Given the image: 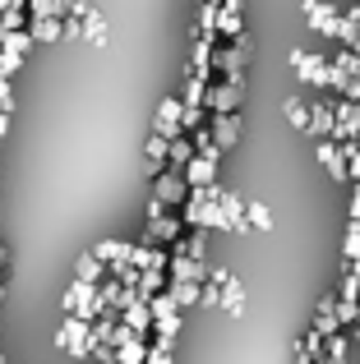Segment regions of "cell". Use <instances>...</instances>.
<instances>
[{"label": "cell", "mask_w": 360, "mask_h": 364, "mask_svg": "<svg viewBox=\"0 0 360 364\" xmlns=\"http://www.w3.org/2000/svg\"><path fill=\"white\" fill-rule=\"evenodd\" d=\"M60 304H65V314H79V318H97L102 309H107V304H102V291L92 282H79V277H74L70 286H65V295H60Z\"/></svg>", "instance_id": "1"}, {"label": "cell", "mask_w": 360, "mask_h": 364, "mask_svg": "<svg viewBox=\"0 0 360 364\" xmlns=\"http://www.w3.org/2000/svg\"><path fill=\"white\" fill-rule=\"evenodd\" d=\"M88 318H79V314H65V323L55 328V350H65V355H88Z\"/></svg>", "instance_id": "2"}, {"label": "cell", "mask_w": 360, "mask_h": 364, "mask_svg": "<svg viewBox=\"0 0 360 364\" xmlns=\"http://www.w3.org/2000/svg\"><path fill=\"white\" fill-rule=\"evenodd\" d=\"M245 65H250V51H245V42L213 46V70L222 74L226 83H245Z\"/></svg>", "instance_id": "3"}, {"label": "cell", "mask_w": 360, "mask_h": 364, "mask_svg": "<svg viewBox=\"0 0 360 364\" xmlns=\"http://www.w3.org/2000/svg\"><path fill=\"white\" fill-rule=\"evenodd\" d=\"M291 70H296V79L309 83V88H328L333 65H328L324 55H314V51H291Z\"/></svg>", "instance_id": "4"}, {"label": "cell", "mask_w": 360, "mask_h": 364, "mask_svg": "<svg viewBox=\"0 0 360 364\" xmlns=\"http://www.w3.org/2000/svg\"><path fill=\"white\" fill-rule=\"evenodd\" d=\"M240 88L245 83H208V92H203V107L213 111V116H231V111H240Z\"/></svg>", "instance_id": "5"}, {"label": "cell", "mask_w": 360, "mask_h": 364, "mask_svg": "<svg viewBox=\"0 0 360 364\" xmlns=\"http://www.w3.org/2000/svg\"><path fill=\"white\" fill-rule=\"evenodd\" d=\"M300 14H305L309 33H324V37H333L337 23H342V14L333 5H324V0H300Z\"/></svg>", "instance_id": "6"}, {"label": "cell", "mask_w": 360, "mask_h": 364, "mask_svg": "<svg viewBox=\"0 0 360 364\" xmlns=\"http://www.w3.org/2000/svg\"><path fill=\"white\" fill-rule=\"evenodd\" d=\"M153 194L162 198L166 208H180V203L189 198V180L180 176V171H171V166H166L162 176H153Z\"/></svg>", "instance_id": "7"}, {"label": "cell", "mask_w": 360, "mask_h": 364, "mask_svg": "<svg viewBox=\"0 0 360 364\" xmlns=\"http://www.w3.org/2000/svg\"><path fill=\"white\" fill-rule=\"evenodd\" d=\"M314 157H319V166L328 171V180H337V185H342V180H351L346 157H342V143H337V139H319L314 143Z\"/></svg>", "instance_id": "8"}, {"label": "cell", "mask_w": 360, "mask_h": 364, "mask_svg": "<svg viewBox=\"0 0 360 364\" xmlns=\"http://www.w3.org/2000/svg\"><path fill=\"white\" fill-rule=\"evenodd\" d=\"M309 139H337V116L333 102H309Z\"/></svg>", "instance_id": "9"}, {"label": "cell", "mask_w": 360, "mask_h": 364, "mask_svg": "<svg viewBox=\"0 0 360 364\" xmlns=\"http://www.w3.org/2000/svg\"><path fill=\"white\" fill-rule=\"evenodd\" d=\"M309 328H314L324 341L342 332V318H337V295H333V291H328L324 300H319V309H314V323H309Z\"/></svg>", "instance_id": "10"}, {"label": "cell", "mask_w": 360, "mask_h": 364, "mask_svg": "<svg viewBox=\"0 0 360 364\" xmlns=\"http://www.w3.org/2000/svg\"><path fill=\"white\" fill-rule=\"evenodd\" d=\"M120 318H125V328H134V337H148V332H153V304H148L144 295H134V300L120 309Z\"/></svg>", "instance_id": "11"}, {"label": "cell", "mask_w": 360, "mask_h": 364, "mask_svg": "<svg viewBox=\"0 0 360 364\" xmlns=\"http://www.w3.org/2000/svg\"><path fill=\"white\" fill-rule=\"evenodd\" d=\"M333 116H337V139H356V134H360V102L337 97L333 102Z\"/></svg>", "instance_id": "12"}, {"label": "cell", "mask_w": 360, "mask_h": 364, "mask_svg": "<svg viewBox=\"0 0 360 364\" xmlns=\"http://www.w3.org/2000/svg\"><path fill=\"white\" fill-rule=\"evenodd\" d=\"M166 277H171V282H208V263H198V258H185V254H171V263H166Z\"/></svg>", "instance_id": "13"}, {"label": "cell", "mask_w": 360, "mask_h": 364, "mask_svg": "<svg viewBox=\"0 0 360 364\" xmlns=\"http://www.w3.org/2000/svg\"><path fill=\"white\" fill-rule=\"evenodd\" d=\"M208 124H213V139H217V148L222 152H231L235 143H240V116H208Z\"/></svg>", "instance_id": "14"}, {"label": "cell", "mask_w": 360, "mask_h": 364, "mask_svg": "<svg viewBox=\"0 0 360 364\" xmlns=\"http://www.w3.org/2000/svg\"><path fill=\"white\" fill-rule=\"evenodd\" d=\"M166 152H171V139L166 134H148V143H144V161H148V176H162L166 171Z\"/></svg>", "instance_id": "15"}, {"label": "cell", "mask_w": 360, "mask_h": 364, "mask_svg": "<svg viewBox=\"0 0 360 364\" xmlns=\"http://www.w3.org/2000/svg\"><path fill=\"white\" fill-rule=\"evenodd\" d=\"M180 176L189 180V189L213 185V180H217V157H203V152H194V157H189V166L180 171Z\"/></svg>", "instance_id": "16"}, {"label": "cell", "mask_w": 360, "mask_h": 364, "mask_svg": "<svg viewBox=\"0 0 360 364\" xmlns=\"http://www.w3.org/2000/svg\"><path fill=\"white\" fill-rule=\"evenodd\" d=\"M180 107H185L180 97H166L162 107H157V120H153V129H157V134H166V139L185 134V129H180Z\"/></svg>", "instance_id": "17"}, {"label": "cell", "mask_w": 360, "mask_h": 364, "mask_svg": "<svg viewBox=\"0 0 360 364\" xmlns=\"http://www.w3.org/2000/svg\"><path fill=\"white\" fill-rule=\"evenodd\" d=\"M180 226H185V222H180V217H148V235H153V245H176L180 240Z\"/></svg>", "instance_id": "18"}, {"label": "cell", "mask_w": 360, "mask_h": 364, "mask_svg": "<svg viewBox=\"0 0 360 364\" xmlns=\"http://www.w3.org/2000/svg\"><path fill=\"white\" fill-rule=\"evenodd\" d=\"M28 33H33V42H65V18H37V14H28Z\"/></svg>", "instance_id": "19"}, {"label": "cell", "mask_w": 360, "mask_h": 364, "mask_svg": "<svg viewBox=\"0 0 360 364\" xmlns=\"http://www.w3.org/2000/svg\"><path fill=\"white\" fill-rule=\"evenodd\" d=\"M97 291H102V304H107V309H125V304L134 300V291H129L120 277H111V282H97Z\"/></svg>", "instance_id": "20"}, {"label": "cell", "mask_w": 360, "mask_h": 364, "mask_svg": "<svg viewBox=\"0 0 360 364\" xmlns=\"http://www.w3.org/2000/svg\"><path fill=\"white\" fill-rule=\"evenodd\" d=\"M217 14H222V0H198L194 37H213V42H217Z\"/></svg>", "instance_id": "21"}, {"label": "cell", "mask_w": 360, "mask_h": 364, "mask_svg": "<svg viewBox=\"0 0 360 364\" xmlns=\"http://www.w3.org/2000/svg\"><path fill=\"white\" fill-rule=\"evenodd\" d=\"M189 74H213V37H194V51H189Z\"/></svg>", "instance_id": "22"}, {"label": "cell", "mask_w": 360, "mask_h": 364, "mask_svg": "<svg viewBox=\"0 0 360 364\" xmlns=\"http://www.w3.org/2000/svg\"><path fill=\"white\" fill-rule=\"evenodd\" d=\"M171 254H185V258H198V263H203V258H208V231H203V226H194V235L176 240Z\"/></svg>", "instance_id": "23"}, {"label": "cell", "mask_w": 360, "mask_h": 364, "mask_svg": "<svg viewBox=\"0 0 360 364\" xmlns=\"http://www.w3.org/2000/svg\"><path fill=\"white\" fill-rule=\"evenodd\" d=\"M217 37H226V42H245V23H240V9H226L217 14Z\"/></svg>", "instance_id": "24"}, {"label": "cell", "mask_w": 360, "mask_h": 364, "mask_svg": "<svg viewBox=\"0 0 360 364\" xmlns=\"http://www.w3.org/2000/svg\"><path fill=\"white\" fill-rule=\"evenodd\" d=\"M102 272H107V263H102L92 249L74 258V277H79V282H92V286H97V282H102Z\"/></svg>", "instance_id": "25"}, {"label": "cell", "mask_w": 360, "mask_h": 364, "mask_svg": "<svg viewBox=\"0 0 360 364\" xmlns=\"http://www.w3.org/2000/svg\"><path fill=\"white\" fill-rule=\"evenodd\" d=\"M189 157H194V139H189V134H176V139H171V152H166V166H171V171H185Z\"/></svg>", "instance_id": "26"}, {"label": "cell", "mask_w": 360, "mask_h": 364, "mask_svg": "<svg viewBox=\"0 0 360 364\" xmlns=\"http://www.w3.org/2000/svg\"><path fill=\"white\" fill-rule=\"evenodd\" d=\"M166 295H171L180 309H189V304H198V295H203V282H166Z\"/></svg>", "instance_id": "27"}, {"label": "cell", "mask_w": 360, "mask_h": 364, "mask_svg": "<svg viewBox=\"0 0 360 364\" xmlns=\"http://www.w3.org/2000/svg\"><path fill=\"white\" fill-rule=\"evenodd\" d=\"M148 360V337H129L116 346V364H144Z\"/></svg>", "instance_id": "28"}, {"label": "cell", "mask_w": 360, "mask_h": 364, "mask_svg": "<svg viewBox=\"0 0 360 364\" xmlns=\"http://www.w3.org/2000/svg\"><path fill=\"white\" fill-rule=\"evenodd\" d=\"M245 295H250V291H245V286L235 282V277L222 286V309L231 314V318H240V314H245Z\"/></svg>", "instance_id": "29"}, {"label": "cell", "mask_w": 360, "mask_h": 364, "mask_svg": "<svg viewBox=\"0 0 360 364\" xmlns=\"http://www.w3.org/2000/svg\"><path fill=\"white\" fill-rule=\"evenodd\" d=\"M83 42H92V46H102V51H107V18H102L97 9H88V14H83Z\"/></svg>", "instance_id": "30"}, {"label": "cell", "mask_w": 360, "mask_h": 364, "mask_svg": "<svg viewBox=\"0 0 360 364\" xmlns=\"http://www.w3.org/2000/svg\"><path fill=\"white\" fill-rule=\"evenodd\" d=\"M92 254H97L102 258V263H129V245L125 240H97V245H92Z\"/></svg>", "instance_id": "31"}, {"label": "cell", "mask_w": 360, "mask_h": 364, "mask_svg": "<svg viewBox=\"0 0 360 364\" xmlns=\"http://www.w3.org/2000/svg\"><path fill=\"white\" fill-rule=\"evenodd\" d=\"M157 291H166V267H144V272H139V295L153 300Z\"/></svg>", "instance_id": "32"}, {"label": "cell", "mask_w": 360, "mask_h": 364, "mask_svg": "<svg viewBox=\"0 0 360 364\" xmlns=\"http://www.w3.org/2000/svg\"><path fill=\"white\" fill-rule=\"evenodd\" d=\"M0 51L28 55V51H33V33H28V28H9V33H0Z\"/></svg>", "instance_id": "33"}, {"label": "cell", "mask_w": 360, "mask_h": 364, "mask_svg": "<svg viewBox=\"0 0 360 364\" xmlns=\"http://www.w3.org/2000/svg\"><path fill=\"white\" fill-rule=\"evenodd\" d=\"M245 222H250V231H272L268 203H254V198H245Z\"/></svg>", "instance_id": "34"}, {"label": "cell", "mask_w": 360, "mask_h": 364, "mask_svg": "<svg viewBox=\"0 0 360 364\" xmlns=\"http://www.w3.org/2000/svg\"><path fill=\"white\" fill-rule=\"evenodd\" d=\"M28 14H37V18H65V14H70V0H28Z\"/></svg>", "instance_id": "35"}, {"label": "cell", "mask_w": 360, "mask_h": 364, "mask_svg": "<svg viewBox=\"0 0 360 364\" xmlns=\"http://www.w3.org/2000/svg\"><path fill=\"white\" fill-rule=\"evenodd\" d=\"M148 304H153V323H162V318H176V314H180V304H176V300H171L166 291H157V295H153Z\"/></svg>", "instance_id": "36"}, {"label": "cell", "mask_w": 360, "mask_h": 364, "mask_svg": "<svg viewBox=\"0 0 360 364\" xmlns=\"http://www.w3.org/2000/svg\"><path fill=\"white\" fill-rule=\"evenodd\" d=\"M203 92H208V79H203V74H189V79H185V97H180V102L203 107Z\"/></svg>", "instance_id": "37"}, {"label": "cell", "mask_w": 360, "mask_h": 364, "mask_svg": "<svg viewBox=\"0 0 360 364\" xmlns=\"http://www.w3.org/2000/svg\"><path fill=\"white\" fill-rule=\"evenodd\" d=\"M287 120L296 124V129H309V102H300V97H287Z\"/></svg>", "instance_id": "38"}, {"label": "cell", "mask_w": 360, "mask_h": 364, "mask_svg": "<svg viewBox=\"0 0 360 364\" xmlns=\"http://www.w3.org/2000/svg\"><path fill=\"white\" fill-rule=\"evenodd\" d=\"M198 124H208L203 107H189V102H185V107H180V129H185V134H194Z\"/></svg>", "instance_id": "39"}, {"label": "cell", "mask_w": 360, "mask_h": 364, "mask_svg": "<svg viewBox=\"0 0 360 364\" xmlns=\"http://www.w3.org/2000/svg\"><path fill=\"white\" fill-rule=\"evenodd\" d=\"M337 143H342V157H346L351 180H360V143H356V139H337Z\"/></svg>", "instance_id": "40"}, {"label": "cell", "mask_w": 360, "mask_h": 364, "mask_svg": "<svg viewBox=\"0 0 360 364\" xmlns=\"http://www.w3.org/2000/svg\"><path fill=\"white\" fill-rule=\"evenodd\" d=\"M144 364H176V355H171L166 341H148V360Z\"/></svg>", "instance_id": "41"}, {"label": "cell", "mask_w": 360, "mask_h": 364, "mask_svg": "<svg viewBox=\"0 0 360 364\" xmlns=\"http://www.w3.org/2000/svg\"><path fill=\"white\" fill-rule=\"evenodd\" d=\"M203 309H222V282H203V295H198Z\"/></svg>", "instance_id": "42"}, {"label": "cell", "mask_w": 360, "mask_h": 364, "mask_svg": "<svg viewBox=\"0 0 360 364\" xmlns=\"http://www.w3.org/2000/svg\"><path fill=\"white\" fill-rule=\"evenodd\" d=\"M342 254H346V258H356V263H360V222H351V226H346V240H342Z\"/></svg>", "instance_id": "43"}, {"label": "cell", "mask_w": 360, "mask_h": 364, "mask_svg": "<svg viewBox=\"0 0 360 364\" xmlns=\"http://www.w3.org/2000/svg\"><path fill=\"white\" fill-rule=\"evenodd\" d=\"M9 28H28L23 9H0V33H9Z\"/></svg>", "instance_id": "44"}, {"label": "cell", "mask_w": 360, "mask_h": 364, "mask_svg": "<svg viewBox=\"0 0 360 364\" xmlns=\"http://www.w3.org/2000/svg\"><path fill=\"white\" fill-rule=\"evenodd\" d=\"M65 37H70V42H74V37H83V18L65 14Z\"/></svg>", "instance_id": "45"}, {"label": "cell", "mask_w": 360, "mask_h": 364, "mask_svg": "<svg viewBox=\"0 0 360 364\" xmlns=\"http://www.w3.org/2000/svg\"><path fill=\"white\" fill-rule=\"evenodd\" d=\"M351 222H360V180H356V194H351Z\"/></svg>", "instance_id": "46"}, {"label": "cell", "mask_w": 360, "mask_h": 364, "mask_svg": "<svg viewBox=\"0 0 360 364\" xmlns=\"http://www.w3.org/2000/svg\"><path fill=\"white\" fill-rule=\"evenodd\" d=\"M342 97H351V102H360V79H351V83H346V92H342Z\"/></svg>", "instance_id": "47"}, {"label": "cell", "mask_w": 360, "mask_h": 364, "mask_svg": "<svg viewBox=\"0 0 360 364\" xmlns=\"http://www.w3.org/2000/svg\"><path fill=\"white\" fill-rule=\"evenodd\" d=\"M5 134H9V116L0 111V143H5Z\"/></svg>", "instance_id": "48"}, {"label": "cell", "mask_w": 360, "mask_h": 364, "mask_svg": "<svg viewBox=\"0 0 360 364\" xmlns=\"http://www.w3.org/2000/svg\"><path fill=\"white\" fill-rule=\"evenodd\" d=\"M222 5H226V9H245V0H222Z\"/></svg>", "instance_id": "49"}, {"label": "cell", "mask_w": 360, "mask_h": 364, "mask_svg": "<svg viewBox=\"0 0 360 364\" xmlns=\"http://www.w3.org/2000/svg\"><path fill=\"white\" fill-rule=\"evenodd\" d=\"M5 263H9V258H5V249H0V272H5Z\"/></svg>", "instance_id": "50"}, {"label": "cell", "mask_w": 360, "mask_h": 364, "mask_svg": "<svg viewBox=\"0 0 360 364\" xmlns=\"http://www.w3.org/2000/svg\"><path fill=\"white\" fill-rule=\"evenodd\" d=\"M0 300H5V282H0Z\"/></svg>", "instance_id": "51"}, {"label": "cell", "mask_w": 360, "mask_h": 364, "mask_svg": "<svg viewBox=\"0 0 360 364\" xmlns=\"http://www.w3.org/2000/svg\"><path fill=\"white\" fill-rule=\"evenodd\" d=\"M351 51H360V37H356V46H351Z\"/></svg>", "instance_id": "52"}, {"label": "cell", "mask_w": 360, "mask_h": 364, "mask_svg": "<svg viewBox=\"0 0 360 364\" xmlns=\"http://www.w3.org/2000/svg\"><path fill=\"white\" fill-rule=\"evenodd\" d=\"M0 364H9V360H0Z\"/></svg>", "instance_id": "53"}]
</instances>
